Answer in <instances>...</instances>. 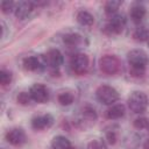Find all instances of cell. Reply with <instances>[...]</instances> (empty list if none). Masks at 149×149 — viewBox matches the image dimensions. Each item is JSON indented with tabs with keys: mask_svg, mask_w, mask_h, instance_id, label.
Returning a JSON list of instances; mask_svg holds the SVG:
<instances>
[{
	"mask_svg": "<svg viewBox=\"0 0 149 149\" xmlns=\"http://www.w3.org/2000/svg\"><path fill=\"white\" fill-rule=\"evenodd\" d=\"M81 42H83V37L77 33H69L63 36V43L69 48L78 47L79 44H81Z\"/></svg>",
	"mask_w": 149,
	"mask_h": 149,
	"instance_id": "e0dca14e",
	"label": "cell"
},
{
	"mask_svg": "<svg viewBox=\"0 0 149 149\" xmlns=\"http://www.w3.org/2000/svg\"><path fill=\"white\" fill-rule=\"evenodd\" d=\"M34 7H35V2H33V1H20V2H16L15 9H14V14L19 20H24L34 10Z\"/></svg>",
	"mask_w": 149,
	"mask_h": 149,
	"instance_id": "7c38bea8",
	"label": "cell"
},
{
	"mask_svg": "<svg viewBox=\"0 0 149 149\" xmlns=\"http://www.w3.org/2000/svg\"><path fill=\"white\" fill-rule=\"evenodd\" d=\"M57 100L62 106H70L74 100V95L70 91H63L57 95Z\"/></svg>",
	"mask_w": 149,
	"mask_h": 149,
	"instance_id": "44dd1931",
	"label": "cell"
},
{
	"mask_svg": "<svg viewBox=\"0 0 149 149\" xmlns=\"http://www.w3.org/2000/svg\"><path fill=\"white\" fill-rule=\"evenodd\" d=\"M126 114V107L123 104H114V105H111L105 115L108 120H118V119H121L123 115Z\"/></svg>",
	"mask_w": 149,
	"mask_h": 149,
	"instance_id": "5bb4252c",
	"label": "cell"
},
{
	"mask_svg": "<svg viewBox=\"0 0 149 149\" xmlns=\"http://www.w3.org/2000/svg\"><path fill=\"white\" fill-rule=\"evenodd\" d=\"M76 20L83 27H90L94 22L93 15L90 12H87V10H79L77 13V15H76Z\"/></svg>",
	"mask_w": 149,
	"mask_h": 149,
	"instance_id": "2e32d148",
	"label": "cell"
},
{
	"mask_svg": "<svg viewBox=\"0 0 149 149\" xmlns=\"http://www.w3.org/2000/svg\"><path fill=\"white\" fill-rule=\"evenodd\" d=\"M127 61L130 66L129 73L132 77L141 78L144 76L149 64L148 54L142 49H133L127 54Z\"/></svg>",
	"mask_w": 149,
	"mask_h": 149,
	"instance_id": "6da1fadb",
	"label": "cell"
},
{
	"mask_svg": "<svg viewBox=\"0 0 149 149\" xmlns=\"http://www.w3.org/2000/svg\"><path fill=\"white\" fill-rule=\"evenodd\" d=\"M55 122V119L51 114L44 113V114H38L35 115L31 119V127L35 130H44L50 128Z\"/></svg>",
	"mask_w": 149,
	"mask_h": 149,
	"instance_id": "9c48e42d",
	"label": "cell"
},
{
	"mask_svg": "<svg viewBox=\"0 0 149 149\" xmlns=\"http://www.w3.org/2000/svg\"><path fill=\"white\" fill-rule=\"evenodd\" d=\"M29 94L31 97V99L35 102L38 104H44L49 100V91L48 88L43 85V84H34L30 88H29Z\"/></svg>",
	"mask_w": 149,
	"mask_h": 149,
	"instance_id": "8fae6325",
	"label": "cell"
},
{
	"mask_svg": "<svg viewBox=\"0 0 149 149\" xmlns=\"http://www.w3.org/2000/svg\"><path fill=\"white\" fill-rule=\"evenodd\" d=\"M133 38L137 42L149 41V30L144 26H139L133 33Z\"/></svg>",
	"mask_w": 149,
	"mask_h": 149,
	"instance_id": "ffe728a7",
	"label": "cell"
},
{
	"mask_svg": "<svg viewBox=\"0 0 149 149\" xmlns=\"http://www.w3.org/2000/svg\"><path fill=\"white\" fill-rule=\"evenodd\" d=\"M146 15H147V8L142 3L135 2L132 5L130 10H129V16L134 23H137V24L141 23L143 19L146 17Z\"/></svg>",
	"mask_w": 149,
	"mask_h": 149,
	"instance_id": "4fadbf2b",
	"label": "cell"
},
{
	"mask_svg": "<svg viewBox=\"0 0 149 149\" xmlns=\"http://www.w3.org/2000/svg\"><path fill=\"white\" fill-rule=\"evenodd\" d=\"M16 100H17V102H19L20 105L26 106V105H29L33 99H31L29 92H20V93L17 94V97H16Z\"/></svg>",
	"mask_w": 149,
	"mask_h": 149,
	"instance_id": "4316f807",
	"label": "cell"
},
{
	"mask_svg": "<svg viewBox=\"0 0 149 149\" xmlns=\"http://www.w3.org/2000/svg\"><path fill=\"white\" fill-rule=\"evenodd\" d=\"M126 27V17L123 14H115L109 17V20L104 26V33L108 36L119 35Z\"/></svg>",
	"mask_w": 149,
	"mask_h": 149,
	"instance_id": "8992f818",
	"label": "cell"
},
{
	"mask_svg": "<svg viewBox=\"0 0 149 149\" xmlns=\"http://www.w3.org/2000/svg\"><path fill=\"white\" fill-rule=\"evenodd\" d=\"M15 5H16V3L13 2V1L3 0V1H1V3H0V6H1V12H2L3 14H9L10 12H14Z\"/></svg>",
	"mask_w": 149,
	"mask_h": 149,
	"instance_id": "d4e9b609",
	"label": "cell"
},
{
	"mask_svg": "<svg viewBox=\"0 0 149 149\" xmlns=\"http://www.w3.org/2000/svg\"><path fill=\"white\" fill-rule=\"evenodd\" d=\"M97 119H98V114H97L95 108L90 104H85L81 106V108L79 111L76 123L78 127L85 129V128L91 127L97 121Z\"/></svg>",
	"mask_w": 149,
	"mask_h": 149,
	"instance_id": "7a4b0ae2",
	"label": "cell"
},
{
	"mask_svg": "<svg viewBox=\"0 0 149 149\" xmlns=\"http://www.w3.org/2000/svg\"><path fill=\"white\" fill-rule=\"evenodd\" d=\"M95 97L98 99L99 102L104 104V105H114V102H116L119 100V92L116 88H114L111 85H100L97 90H95Z\"/></svg>",
	"mask_w": 149,
	"mask_h": 149,
	"instance_id": "277c9868",
	"label": "cell"
},
{
	"mask_svg": "<svg viewBox=\"0 0 149 149\" xmlns=\"http://www.w3.org/2000/svg\"><path fill=\"white\" fill-rule=\"evenodd\" d=\"M86 149H107L106 143L101 139H93L87 143Z\"/></svg>",
	"mask_w": 149,
	"mask_h": 149,
	"instance_id": "cb8c5ba5",
	"label": "cell"
},
{
	"mask_svg": "<svg viewBox=\"0 0 149 149\" xmlns=\"http://www.w3.org/2000/svg\"><path fill=\"white\" fill-rule=\"evenodd\" d=\"M44 63L50 66L52 70H57L64 62V56L58 49H50L43 56Z\"/></svg>",
	"mask_w": 149,
	"mask_h": 149,
	"instance_id": "30bf717a",
	"label": "cell"
},
{
	"mask_svg": "<svg viewBox=\"0 0 149 149\" xmlns=\"http://www.w3.org/2000/svg\"><path fill=\"white\" fill-rule=\"evenodd\" d=\"M88 65H90L88 56L83 52L74 54L70 59V68H71L72 72L78 76L86 73L88 70Z\"/></svg>",
	"mask_w": 149,
	"mask_h": 149,
	"instance_id": "52a82bcc",
	"label": "cell"
},
{
	"mask_svg": "<svg viewBox=\"0 0 149 149\" xmlns=\"http://www.w3.org/2000/svg\"><path fill=\"white\" fill-rule=\"evenodd\" d=\"M22 65L27 71H37L42 66L41 65V61H40V58L37 56H28V57L23 58Z\"/></svg>",
	"mask_w": 149,
	"mask_h": 149,
	"instance_id": "9a60e30c",
	"label": "cell"
},
{
	"mask_svg": "<svg viewBox=\"0 0 149 149\" xmlns=\"http://www.w3.org/2000/svg\"><path fill=\"white\" fill-rule=\"evenodd\" d=\"M121 5H122V1H119V0H109V1H106L105 2L104 10H105L106 15L113 16V15L118 14V10H119V8H120Z\"/></svg>",
	"mask_w": 149,
	"mask_h": 149,
	"instance_id": "d6986e66",
	"label": "cell"
},
{
	"mask_svg": "<svg viewBox=\"0 0 149 149\" xmlns=\"http://www.w3.org/2000/svg\"><path fill=\"white\" fill-rule=\"evenodd\" d=\"M143 149H149V139H147L143 143Z\"/></svg>",
	"mask_w": 149,
	"mask_h": 149,
	"instance_id": "83f0119b",
	"label": "cell"
},
{
	"mask_svg": "<svg viewBox=\"0 0 149 149\" xmlns=\"http://www.w3.org/2000/svg\"><path fill=\"white\" fill-rule=\"evenodd\" d=\"M52 149H71V142L63 135H57L51 141Z\"/></svg>",
	"mask_w": 149,
	"mask_h": 149,
	"instance_id": "ac0fdd59",
	"label": "cell"
},
{
	"mask_svg": "<svg viewBox=\"0 0 149 149\" xmlns=\"http://www.w3.org/2000/svg\"><path fill=\"white\" fill-rule=\"evenodd\" d=\"M127 102H128V107L132 112H134L136 114H141V113L146 112V109L148 107V97L144 92L134 91L128 97Z\"/></svg>",
	"mask_w": 149,
	"mask_h": 149,
	"instance_id": "5b68a950",
	"label": "cell"
},
{
	"mask_svg": "<svg viewBox=\"0 0 149 149\" xmlns=\"http://www.w3.org/2000/svg\"><path fill=\"white\" fill-rule=\"evenodd\" d=\"M5 139L9 144H12L14 147H20V146L26 143L27 135H26V132L22 128L14 127V128H10L9 130H7V133L5 135Z\"/></svg>",
	"mask_w": 149,
	"mask_h": 149,
	"instance_id": "ba28073f",
	"label": "cell"
},
{
	"mask_svg": "<svg viewBox=\"0 0 149 149\" xmlns=\"http://www.w3.org/2000/svg\"><path fill=\"white\" fill-rule=\"evenodd\" d=\"M133 126L139 130H149V119L146 116L136 118L133 122Z\"/></svg>",
	"mask_w": 149,
	"mask_h": 149,
	"instance_id": "7402d4cb",
	"label": "cell"
},
{
	"mask_svg": "<svg viewBox=\"0 0 149 149\" xmlns=\"http://www.w3.org/2000/svg\"><path fill=\"white\" fill-rule=\"evenodd\" d=\"M99 69L107 76L118 74L121 71V61L115 55H105L99 59Z\"/></svg>",
	"mask_w": 149,
	"mask_h": 149,
	"instance_id": "3957f363",
	"label": "cell"
},
{
	"mask_svg": "<svg viewBox=\"0 0 149 149\" xmlns=\"http://www.w3.org/2000/svg\"><path fill=\"white\" fill-rule=\"evenodd\" d=\"M105 136H106V141L109 143V144H115L118 142V139H119V133H118V129L116 128H109L106 130L105 133Z\"/></svg>",
	"mask_w": 149,
	"mask_h": 149,
	"instance_id": "603a6c76",
	"label": "cell"
},
{
	"mask_svg": "<svg viewBox=\"0 0 149 149\" xmlns=\"http://www.w3.org/2000/svg\"><path fill=\"white\" fill-rule=\"evenodd\" d=\"M12 81V73L5 69H2L0 71V84L1 86H7L9 85Z\"/></svg>",
	"mask_w": 149,
	"mask_h": 149,
	"instance_id": "484cf974",
	"label": "cell"
}]
</instances>
